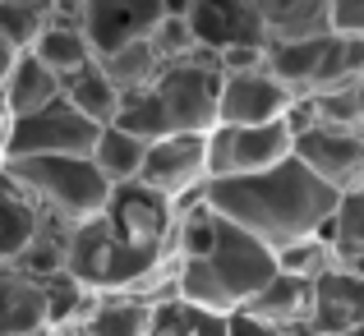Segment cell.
Wrapping results in <instances>:
<instances>
[{"label": "cell", "instance_id": "6da1fadb", "mask_svg": "<svg viewBox=\"0 0 364 336\" xmlns=\"http://www.w3.org/2000/svg\"><path fill=\"white\" fill-rule=\"evenodd\" d=\"M176 258V212L143 185L111 189L102 217L70 235L65 272L92 295H129Z\"/></svg>", "mask_w": 364, "mask_h": 336}, {"label": "cell", "instance_id": "7a4b0ae2", "mask_svg": "<svg viewBox=\"0 0 364 336\" xmlns=\"http://www.w3.org/2000/svg\"><path fill=\"white\" fill-rule=\"evenodd\" d=\"M337 189H328L314 170L300 161H282V166L263 170V175H240V180H208V207L222 222L240 226L258 244L277 249L309 239L314 230L337 212Z\"/></svg>", "mask_w": 364, "mask_h": 336}, {"label": "cell", "instance_id": "3957f363", "mask_svg": "<svg viewBox=\"0 0 364 336\" xmlns=\"http://www.w3.org/2000/svg\"><path fill=\"white\" fill-rule=\"evenodd\" d=\"M217 97H222V60L208 51L180 65H161V74L143 92L120 102L116 124L143 143L176 139V134H213Z\"/></svg>", "mask_w": 364, "mask_h": 336}, {"label": "cell", "instance_id": "277c9868", "mask_svg": "<svg viewBox=\"0 0 364 336\" xmlns=\"http://www.w3.org/2000/svg\"><path fill=\"white\" fill-rule=\"evenodd\" d=\"M277 276V254L245 235L240 226L222 222L217 244L198 263H180V300L208 313H235Z\"/></svg>", "mask_w": 364, "mask_h": 336}, {"label": "cell", "instance_id": "5b68a950", "mask_svg": "<svg viewBox=\"0 0 364 336\" xmlns=\"http://www.w3.org/2000/svg\"><path fill=\"white\" fill-rule=\"evenodd\" d=\"M0 170L33 198L46 222H60L70 230L88 226L111 203V185L92 166V157H33V161H5Z\"/></svg>", "mask_w": 364, "mask_h": 336}, {"label": "cell", "instance_id": "8992f818", "mask_svg": "<svg viewBox=\"0 0 364 336\" xmlns=\"http://www.w3.org/2000/svg\"><path fill=\"white\" fill-rule=\"evenodd\" d=\"M295 157V134L286 120L277 124H254V129H235V124H217L208 134V180H240V175H263V170L282 166Z\"/></svg>", "mask_w": 364, "mask_h": 336}, {"label": "cell", "instance_id": "52a82bcc", "mask_svg": "<svg viewBox=\"0 0 364 336\" xmlns=\"http://www.w3.org/2000/svg\"><path fill=\"white\" fill-rule=\"evenodd\" d=\"M97 124L83 120L70 102H51L46 111L18 115L9 129V152L5 161H33V157H92L97 148Z\"/></svg>", "mask_w": 364, "mask_h": 336}, {"label": "cell", "instance_id": "ba28073f", "mask_svg": "<svg viewBox=\"0 0 364 336\" xmlns=\"http://www.w3.org/2000/svg\"><path fill=\"white\" fill-rule=\"evenodd\" d=\"M166 18V0H83V37H88L92 55L124 51L134 42H148L152 28Z\"/></svg>", "mask_w": 364, "mask_h": 336}, {"label": "cell", "instance_id": "9c48e42d", "mask_svg": "<svg viewBox=\"0 0 364 336\" xmlns=\"http://www.w3.org/2000/svg\"><path fill=\"white\" fill-rule=\"evenodd\" d=\"M295 161L323 180L328 189L346 194L364 185V129H341V124H318L304 139H295Z\"/></svg>", "mask_w": 364, "mask_h": 336}, {"label": "cell", "instance_id": "30bf717a", "mask_svg": "<svg viewBox=\"0 0 364 336\" xmlns=\"http://www.w3.org/2000/svg\"><path fill=\"white\" fill-rule=\"evenodd\" d=\"M139 185L161 194L166 203H176L180 194L208 185V134H176V139L148 143Z\"/></svg>", "mask_w": 364, "mask_h": 336}, {"label": "cell", "instance_id": "8fae6325", "mask_svg": "<svg viewBox=\"0 0 364 336\" xmlns=\"http://www.w3.org/2000/svg\"><path fill=\"white\" fill-rule=\"evenodd\" d=\"M189 28H194L198 51L222 55L231 46H254L267 42L258 0H189Z\"/></svg>", "mask_w": 364, "mask_h": 336}, {"label": "cell", "instance_id": "7c38bea8", "mask_svg": "<svg viewBox=\"0 0 364 336\" xmlns=\"http://www.w3.org/2000/svg\"><path fill=\"white\" fill-rule=\"evenodd\" d=\"M291 88L272 74H222V97H217V124L254 129V124H277L291 111Z\"/></svg>", "mask_w": 364, "mask_h": 336}, {"label": "cell", "instance_id": "4fadbf2b", "mask_svg": "<svg viewBox=\"0 0 364 336\" xmlns=\"http://www.w3.org/2000/svg\"><path fill=\"white\" fill-rule=\"evenodd\" d=\"M309 327L318 336H346L364 327V276L332 267L318 286H314V318Z\"/></svg>", "mask_w": 364, "mask_h": 336}, {"label": "cell", "instance_id": "5bb4252c", "mask_svg": "<svg viewBox=\"0 0 364 336\" xmlns=\"http://www.w3.org/2000/svg\"><path fill=\"white\" fill-rule=\"evenodd\" d=\"M267 46L323 42L332 37V0H258Z\"/></svg>", "mask_w": 364, "mask_h": 336}, {"label": "cell", "instance_id": "9a60e30c", "mask_svg": "<svg viewBox=\"0 0 364 336\" xmlns=\"http://www.w3.org/2000/svg\"><path fill=\"white\" fill-rule=\"evenodd\" d=\"M42 327H51L46 281L18 267H0V336H33Z\"/></svg>", "mask_w": 364, "mask_h": 336}, {"label": "cell", "instance_id": "2e32d148", "mask_svg": "<svg viewBox=\"0 0 364 336\" xmlns=\"http://www.w3.org/2000/svg\"><path fill=\"white\" fill-rule=\"evenodd\" d=\"M46 217L37 212V203L0 170V267H18L28 258V249L37 244Z\"/></svg>", "mask_w": 364, "mask_h": 336}, {"label": "cell", "instance_id": "e0dca14e", "mask_svg": "<svg viewBox=\"0 0 364 336\" xmlns=\"http://www.w3.org/2000/svg\"><path fill=\"white\" fill-rule=\"evenodd\" d=\"M249 313H258L263 323H272L277 332L282 327H300V323L314 318V286L309 281H295V276H282L277 272L254 300L245 304Z\"/></svg>", "mask_w": 364, "mask_h": 336}, {"label": "cell", "instance_id": "ac0fdd59", "mask_svg": "<svg viewBox=\"0 0 364 336\" xmlns=\"http://www.w3.org/2000/svg\"><path fill=\"white\" fill-rule=\"evenodd\" d=\"M60 97L70 102V107L79 111L83 120L97 124V129L116 124V115H120V92H116V83L107 79V70H102L97 60H92L88 70H79V74H70V79H60Z\"/></svg>", "mask_w": 364, "mask_h": 336}, {"label": "cell", "instance_id": "d6986e66", "mask_svg": "<svg viewBox=\"0 0 364 336\" xmlns=\"http://www.w3.org/2000/svg\"><path fill=\"white\" fill-rule=\"evenodd\" d=\"M5 107L9 115H33V111H46L51 102H60V79H55L51 70H46L42 60H37L33 51H23L18 55V65H14V74H9V83H5Z\"/></svg>", "mask_w": 364, "mask_h": 336}, {"label": "cell", "instance_id": "ffe728a7", "mask_svg": "<svg viewBox=\"0 0 364 336\" xmlns=\"http://www.w3.org/2000/svg\"><path fill=\"white\" fill-rule=\"evenodd\" d=\"M79 336H152V304L134 295H97L79 323Z\"/></svg>", "mask_w": 364, "mask_h": 336}, {"label": "cell", "instance_id": "44dd1931", "mask_svg": "<svg viewBox=\"0 0 364 336\" xmlns=\"http://www.w3.org/2000/svg\"><path fill=\"white\" fill-rule=\"evenodd\" d=\"M143 157H148V143L134 139V134H124L120 124H107V129L97 134V148H92V166L102 170V180H107L111 189L139 185Z\"/></svg>", "mask_w": 364, "mask_h": 336}, {"label": "cell", "instance_id": "7402d4cb", "mask_svg": "<svg viewBox=\"0 0 364 336\" xmlns=\"http://www.w3.org/2000/svg\"><path fill=\"white\" fill-rule=\"evenodd\" d=\"M33 55L55 74V79H70V74L88 70V65L97 60L92 46H88V37H83V28H70V23H46V33L37 37Z\"/></svg>", "mask_w": 364, "mask_h": 336}, {"label": "cell", "instance_id": "603a6c76", "mask_svg": "<svg viewBox=\"0 0 364 336\" xmlns=\"http://www.w3.org/2000/svg\"><path fill=\"white\" fill-rule=\"evenodd\" d=\"M97 65L107 70V79L116 83L120 102L129 97V92H143L161 74V60H157V51H152V42H134V46H124V51L107 55V60H97Z\"/></svg>", "mask_w": 364, "mask_h": 336}, {"label": "cell", "instance_id": "cb8c5ba5", "mask_svg": "<svg viewBox=\"0 0 364 336\" xmlns=\"http://www.w3.org/2000/svg\"><path fill=\"white\" fill-rule=\"evenodd\" d=\"M51 23V5L46 0H0V37L18 51H33L37 37Z\"/></svg>", "mask_w": 364, "mask_h": 336}, {"label": "cell", "instance_id": "d4e9b609", "mask_svg": "<svg viewBox=\"0 0 364 336\" xmlns=\"http://www.w3.org/2000/svg\"><path fill=\"white\" fill-rule=\"evenodd\" d=\"M332 267H337V254H332L328 244H318L314 235L309 239H295V244H286V249H277V272L295 276V281L318 286Z\"/></svg>", "mask_w": 364, "mask_h": 336}, {"label": "cell", "instance_id": "484cf974", "mask_svg": "<svg viewBox=\"0 0 364 336\" xmlns=\"http://www.w3.org/2000/svg\"><path fill=\"white\" fill-rule=\"evenodd\" d=\"M189 5H166V18L152 28V51H157L161 65H180L189 55H198V42H194V28H189Z\"/></svg>", "mask_w": 364, "mask_h": 336}, {"label": "cell", "instance_id": "4316f807", "mask_svg": "<svg viewBox=\"0 0 364 336\" xmlns=\"http://www.w3.org/2000/svg\"><path fill=\"white\" fill-rule=\"evenodd\" d=\"M337 230H341V244H337V267L350 263L355 254H364V185L360 189H346L337 198Z\"/></svg>", "mask_w": 364, "mask_h": 336}, {"label": "cell", "instance_id": "83f0119b", "mask_svg": "<svg viewBox=\"0 0 364 336\" xmlns=\"http://www.w3.org/2000/svg\"><path fill=\"white\" fill-rule=\"evenodd\" d=\"M217 60H222V74H263L267 70V42L231 46V51H222Z\"/></svg>", "mask_w": 364, "mask_h": 336}, {"label": "cell", "instance_id": "f1b7e54d", "mask_svg": "<svg viewBox=\"0 0 364 336\" xmlns=\"http://www.w3.org/2000/svg\"><path fill=\"white\" fill-rule=\"evenodd\" d=\"M332 33L364 42V0H332Z\"/></svg>", "mask_w": 364, "mask_h": 336}, {"label": "cell", "instance_id": "f546056e", "mask_svg": "<svg viewBox=\"0 0 364 336\" xmlns=\"http://www.w3.org/2000/svg\"><path fill=\"white\" fill-rule=\"evenodd\" d=\"M226 336H277V327L249 309H235V313H226Z\"/></svg>", "mask_w": 364, "mask_h": 336}, {"label": "cell", "instance_id": "4dcf8cb0", "mask_svg": "<svg viewBox=\"0 0 364 336\" xmlns=\"http://www.w3.org/2000/svg\"><path fill=\"white\" fill-rule=\"evenodd\" d=\"M18 46H9L5 37H0V92H5V83H9V74H14V65H18Z\"/></svg>", "mask_w": 364, "mask_h": 336}, {"label": "cell", "instance_id": "1f68e13d", "mask_svg": "<svg viewBox=\"0 0 364 336\" xmlns=\"http://www.w3.org/2000/svg\"><path fill=\"white\" fill-rule=\"evenodd\" d=\"M9 129H14V115H9L5 97H0V166H5V152H9Z\"/></svg>", "mask_w": 364, "mask_h": 336}, {"label": "cell", "instance_id": "d6a6232c", "mask_svg": "<svg viewBox=\"0 0 364 336\" xmlns=\"http://www.w3.org/2000/svg\"><path fill=\"white\" fill-rule=\"evenodd\" d=\"M277 336H318V332H314L309 323H300V327H282V332H277Z\"/></svg>", "mask_w": 364, "mask_h": 336}, {"label": "cell", "instance_id": "836d02e7", "mask_svg": "<svg viewBox=\"0 0 364 336\" xmlns=\"http://www.w3.org/2000/svg\"><path fill=\"white\" fill-rule=\"evenodd\" d=\"M341 267H346V272H355V276H364V254H355L350 263H341Z\"/></svg>", "mask_w": 364, "mask_h": 336}, {"label": "cell", "instance_id": "e575fe53", "mask_svg": "<svg viewBox=\"0 0 364 336\" xmlns=\"http://www.w3.org/2000/svg\"><path fill=\"white\" fill-rule=\"evenodd\" d=\"M51 336H79V327H55Z\"/></svg>", "mask_w": 364, "mask_h": 336}, {"label": "cell", "instance_id": "d590c367", "mask_svg": "<svg viewBox=\"0 0 364 336\" xmlns=\"http://www.w3.org/2000/svg\"><path fill=\"white\" fill-rule=\"evenodd\" d=\"M355 97H360V120H364V79H360V88H355Z\"/></svg>", "mask_w": 364, "mask_h": 336}, {"label": "cell", "instance_id": "8d00e7d4", "mask_svg": "<svg viewBox=\"0 0 364 336\" xmlns=\"http://www.w3.org/2000/svg\"><path fill=\"white\" fill-rule=\"evenodd\" d=\"M346 336H364V327H355V332H346Z\"/></svg>", "mask_w": 364, "mask_h": 336}]
</instances>
